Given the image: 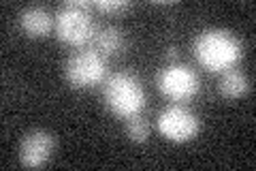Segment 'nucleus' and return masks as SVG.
Returning <instances> with one entry per match:
<instances>
[{
    "mask_svg": "<svg viewBox=\"0 0 256 171\" xmlns=\"http://www.w3.org/2000/svg\"><path fill=\"white\" fill-rule=\"evenodd\" d=\"M242 41L224 28H205L192 43V54L196 62L212 73L235 69V64L242 60Z\"/></svg>",
    "mask_w": 256,
    "mask_h": 171,
    "instance_id": "f257e3e1",
    "label": "nucleus"
},
{
    "mask_svg": "<svg viewBox=\"0 0 256 171\" xmlns=\"http://www.w3.org/2000/svg\"><path fill=\"white\" fill-rule=\"evenodd\" d=\"M102 99L111 113L118 118H132L141 116L146 109V90H143L141 81L128 71H118L102 81Z\"/></svg>",
    "mask_w": 256,
    "mask_h": 171,
    "instance_id": "f03ea898",
    "label": "nucleus"
},
{
    "mask_svg": "<svg viewBox=\"0 0 256 171\" xmlns=\"http://www.w3.org/2000/svg\"><path fill=\"white\" fill-rule=\"evenodd\" d=\"M92 5L84 0H68L56 13V35L62 43L82 47L90 43L96 35V26L92 20Z\"/></svg>",
    "mask_w": 256,
    "mask_h": 171,
    "instance_id": "7ed1b4c3",
    "label": "nucleus"
},
{
    "mask_svg": "<svg viewBox=\"0 0 256 171\" xmlns=\"http://www.w3.org/2000/svg\"><path fill=\"white\" fill-rule=\"evenodd\" d=\"M64 77L73 88H92L107 79V60L98 50L88 47L68 56L64 64Z\"/></svg>",
    "mask_w": 256,
    "mask_h": 171,
    "instance_id": "20e7f679",
    "label": "nucleus"
},
{
    "mask_svg": "<svg viewBox=\"0 0 256 171\" xmlns=\"http://www.w3.org/2000/svg\"><path fill=\"white\" fill-rule=\"evenodd\" d=\"M156 86L160 94H164L173 103H186L194 99L201 90V79L196 71L190 69L188 64L182 62H169L162 67L156 75Z\"/></svg>",
    "mask_w": 256,
    "mask_h": 171,
    "instance_id": "39448f33",
    "label": "nucleus"
},
{
    "mask_svg": "<svg viewBox=\"0 0 256 171\" xmlns=\"http://www.w3.org/2000/svg\"><path fill=\"white\" fill-rule=\"evenodd\" d=\"M156 126L162 137H166L169 141L175 143H186L190 139H194L201 131V120L196 113H192L188 107L175 103L164 107L158 113L156 118Z\"/></svg>",
    "mask_w": 256,
    "mask_h": 171,
    "instance_id": "423d86ee",
    "label": "nucleus"
},
{
    "mask_svg": "<svg viewBox=\"0 0 256 171\" xmlns=\"http://www.w3.org/2000/svg\"><path fill=\"white\" fill-rule=\"evenodd\" d=\"M54 135L43 128H34L20 141V162L24 167H43L54 154Z\"/></svg>",
    "mask_w": 256,
    "mask_h": 171,
    "instance_id": "0eeeda50",
    "label": "nucleus"
},
{
    "mask_svg": "<svg viewBox=\"0 0 256 171\" xmlns=\"http://www.w3.org/2000/svg\"><path fill=\"white\" fill-rule=\"evenodd\" d=\"M20 28L24 35H28L30 39H41L47 37L50 30L56 26V18H52V13L45 7H26L24 11H20Z\"/></svg>",
    "mask_w": 256,
    "mask_h": 171,
    "instance_id": "6e6552de",
    "label": "nucleus"
},
{
    "mask_svg": "<svg viewBox=\"0 0 256 171\" xmlns=\"http://www.w3.org/2000/svg\"><path fill=\"white\" fill-rule=\"evenodd\" d=\"M94 45L102 56H116L124 50L126 45V39H124V32L120 30L118 26H102L96 30L94 35Z\"/></svg>",
    "mask_w": 256,
    "mask_h": 171,
    "instance_id": "1a4fd4ad",
    "label": "nucleus"
},
{
    "mask_svg": "<svg viewBox=\"0 0 256 171\" xmlns=\"http://www.w3.org/2000/svg\"><path fill=\"white\" fill-rule=\"evenodd\" d=\"M218 90L224 99H239L250 90V81L237 69H228L220 73V81H218Z\"/></svg>",
    "mask_w": 256,
    "mask_h": 171,
    "instance_id": "9d476101",
    "label": "nucleus"
},
{
    "mask_svg": "<svg viewBox=\"0 0 256 171\" xmlns=\"http://www.w3.org/2000/svg\"><path fill=\"white\" fill-rule=\"evenodd\" d=\"M126 137L134 143H146L150 139V124L141 116H132L126 120Z\"/></svg>",
    "mask_w": 256,
    "mask_h": 171,
    "instance_id": "9b49d317",
    "label": "nucleus"
},
{
    "mask_svg": "<svg viewBox=\"0 0 256 171\" xmlns=\"http://www.w3.org/2000/svg\"><path fill=\"white\" fill-rule=\"evenodd\" d=\"M92 7L102 11V13H120V11H126L128 7H130V3H126V0H111V3H107V0H98V3H94Z\"/></svg>",
    "mask_w": 256,
    "mask_h": 171,
    "instance_id": "f8f14e48",
    "label": "nucleus"
},
{
    "mask_svg": "<svg viewBox=\"0 0 256 171\" xmlns=\"http://www.w3.org/2000/svg\"><path fill=\"white\" fill-rule=\"evenodd\" d=\"M166 58H169L171 62H178V58H180V52H178V47H166Z\"/></svg>",
    "mask_w": 256,
    "mask_h": 171,
    "instance_id": "ddd939ff",
    "label": "nucleus"
}]
</instances>
